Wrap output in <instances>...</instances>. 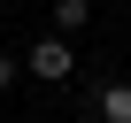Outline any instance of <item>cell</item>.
I'll use <instances>...</instances> for the list:
<instances>
[{
    "mask_svg": "<svg viewBox=\"0 0 131 123\" xmlns=\"http://www.w3.org/2000/svg\"><path fill=\"white\" fill-rule=\"evenodd\" d=\"M23 69H31L39 85H70V77H77V46L46 31V39H31V46H23Z\"/></svg>",
    "mask_w": 131,
    "mask_h": 123,
    "instance_id": "1",
    "label": "cell"
},
{
    "mask_svg": "<svg viewBox=\"0 0 131 123\" xmlns=\"http://www.w3.org/2000/svg\"><path fill=\"white\" fill-rule=\"evenodd\" d=\"M93 23V0H54V39H77Z\"/></svg>",
    "mask_w": 131,
    "mask_h": 123,
    "instance_id": "3",
    "label": "cell"
},
{
    "mask_svg": "<svg viewBox=\"0 0 131 123\" xmlns=\"http://www.w3.org/2000/svg\"><path fill=\"white\" fill-rule=\"evenodd\" d=\"M93 108H100V123H131V85H123V77H108V85L93 92Z\"/></svg>",
    "mask_w": 131,
    "mask_h": 123,
    "instance_id": "2",
    "label": "cell"
},
{
    "mask_svg": "<svg viewBox=\"0 0 131 123\" xmlns=\"http://www.w3.org/2000/svg\"><path fill=\"white\" fill-rule=\"evenodd\" d=\"M16 69H23V61H16L8 46H0V92H8V85H16Z\"/></svg>",
    "mask_w": 131,
    "mask_h": 123,
    "instance_id": "4",
    "label": "cell"
}]
</instances>
